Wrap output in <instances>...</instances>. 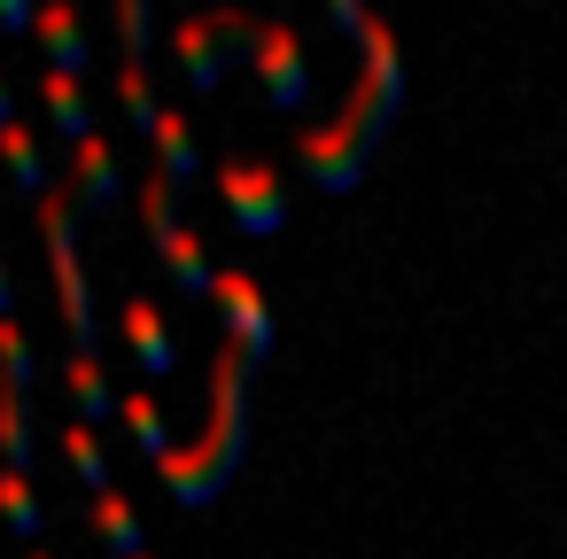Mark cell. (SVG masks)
<instances>
[{"mask_svg": "<svg viewBox=\"0 0 567 559\" xmlns=\"http://www.w3.org/2000/svg\"><path fill=\"white\" fill-rule=\"evenodd\" d=\"M32 24H40V9H24V0H0V32H9V40L32 32Z\"/></svg>", "mask_w": 567, "mask_h": 559, "instance_id": "cell-23", "label": "cell"}, {"mask_svg": "<svg viewBox=\"0 0 567 559\" xmlns=\"http://www.w3.org/2000/svg\"><path fill=\"white\" fill-rule=\"evenodd\" d=\"M172 55H179L187 94H218V86H226V24H218V17L172 24Z\"/></svg>", "mask_w": 567, "mask_h": 559, "instance_id": "cell-9", "label": "cell"}, {"mask_svg": "<svg viewBox=\"0 0 567 559\" xmlns=\"http://www.w3.org/2000/svg\"><path fill=\"white\" fill-rule=\"evenodd\" d=\"M63 389H71V404H79V420L86 427H102L125 396L110 389V373H102V358H63Z\"/></svg>", "mask_w": 567, "mask_h": 559, "instance_id": "cell-14", "label": "cell"}, {"mask_svg": "<svg viewBox=\"0 0 567 559\" xmlns=\"http://www.w3.org/2000/svg\"><path fill=\"white\" fill-rule=\"evenodd\" d=\"M0 389H17V396L40 389V365H32V342H24L17 319H0Z\"/></svg>", "mask_w": 567, "mask_h": 559, "instance_id": "cell-20", "label": "cell"}, {"mask_svg": "<svg viewBox=\"0 0 567 559\" xmlns=\"http://www.w3.org/2000/svg\"><path fill=\"white\" fill-rule=\"evenodd\" d=\"M334 32H350V40H358V79H350V94H342L334 125H319V133H303V141H296V164L311 172V187H319V195H350V187L365 179L373 148L389 141L396 110H404V55H396L389 24L342 0V9H334Z\"/></svg>", "mask_w": 567, "mask_h": 559, "instance_id": "cell-1", "label": "cell"}, {"mask_svg": "<svg viewBox=\"0 0 567 559\" xmlns=\"http://www.w3.org/2000/svg\"><path fill=\"white\" fill-rule=\"evenodd\" d=\"M0 319H17V280H9V249H0Z\"/></svg>", "mask_w": 567, "mask_h": 559, "instance_id": "cell-24", "label": "cell"}, {"mask_svg": "<svg viewBox=\"0 0 567 559\" xmlns=\"http://www.w3.org/2000/svg\"><path fill=\"white\" fill-rule=\"evenodd\" d=\"M32 458H40V451H32V396L0 389V466L32 482Z\"/></svg>", "mask_w": 567, "mask_h": 559, "instance_id": "cell-16", "label": "cell"}, {"mask_svg": "<svg viewBox=\"0 0 567 559\" xmlns=\"http://www.w3.org/2000/svg\"><path fill=\"white\" fill-rule=\"evenodd\" d=\"M32 40L48 48V71H63V79H86V71H94V48H86V24H79V9H71V0L40 9Z\"/></svg>", "mask_w": 567, "mask_h": 559, "instance_id": "cell-11", "label": "cell"}, {"mask_svg": "<svg viewBox=\"0 0 567 559\" xmlns=\"http://www.w3.org/2000/svg\"><path fill=\"white\" fill-rule=\"evenodd\" d=\"M156 172L172 179V187H195V172H203V156H195V133H187V117H179V102L156 117Z\"/></svg>", "mask_w": 567, "mask_h": 559, "instance_id": "cell-13", "label": "cell"}, {"mask_svg": "<svg viewBox=\"0 0 567 559\" xmlns=\"http://www.w3.org/2000/svg\"><path fill=\"white\" fill-rule=\"evenodd\" d=\"M141 218H148V241H156V257H164L172 288H179V296H195V303H210V296H218V265H210V257H203V241L179 226V187H172L164 172H148V179H141Z\"/></svg>", "mask_w": 567, "mask_h": 559, "instance_id": "cell-4", "label": "cell"}, {"mask_svg": "<svg viewBox=\"0 0 567 559\" xmlns=\"http://www.w3.org/2000/svg\"><path fill=\"white\" fill-rule=\"evenodd\" d=\"M94 528H102V544H110L117 559H141V551H148V536H141L125 489H102V497H94Z\"/></svg>", "mask_w": 567, "mask_h": 559, "instance_id": "cell-17", "label": "cell"}, {"mask_svg": "<svg viewBox=\"0 0 567 559\" xmlns=\"http://www.w3.org/2000/svg\"><path fill=\"white\" fill-rule=\"evenodd\" d=\"M125 342H133V365H141L148 381H172L179 342H172V319H164L156 296H125Z\"/></svg>", "mask_w": 567, "mask_h": 559, "instance_id": "cell-10", "label": "cell"}, {"mask_svg": "<svg viewBox=\"0 0 567 559\" xmlns=\"http://www.w3.org/2000/svg\"><path fill=\"white\" fill-rule=\"evenodd\" d=\"M17 125V94H9V71H0V133Z\"/></svg>", "mask_w": 567, "mask_h": 559, "instance_id": "cell-25", "label": "cell"}, {"mask_svg": "<svg viewBox=\"0 0 567 559\" xmlns=\"http://www.w3.org/2000/svg\"><path fill=\"white\" fill-rule=\"evenodd\" d=\"M117 420L133 427V443H141V458H148V466H156V458L172 451V427H164V412H156V396H125V404H117Z\"/></svg>", "mask_w": 567, "mask_h": 559, "instance_id": "cell-21", "label": "cell"}, {"mask_svg": "<svg viewBox=\"0 0 567 559\" xmlns=\"http://www.w3.org/2000/svg\"><path fill=\"white\" fill-rule=\"evenodd\" d=\"M71 203H79V218H110L117 203H125V164H117V148L94 133V141H79V156H71Z\"/></svg>", "mask_w": 567, "mask_h": 559, "instance_id": "cell-8", "label": "cell"}, {"mask_svg": "<svg viewBox=\"0 0 567 559\" xmlns=\"http://www.w3.org/2000/svg\"><path fill=\"white\" fill-rule=\"evenodd\" d=\"M218 203H226V226L241 241H272L288 226V187H280L272 164H241V156L218 164Z\"/></svg>", "mask_w": 567, "mask_h": 559, "instance_id": "cell-5", "label": "cell"}, {"mask_svg": "<svg viewBox=\"0 0 567 559\" xmlns=\"http://www.w3.org/2000/svg\"><path fill=\"white\" fill-rule=\"evenodd\" d=\"M218 319H226V342L249 358V365H265L272 358V311H265V288L249 280V272H218Z\"/></svg>", "mask_w": 567, "mask_h": 559, "instance_id": "cell-7", "label": "cell"}, {"mask_svg": "<svg viewBox=\"0 0 567 559\" xmlns=\"http://www.w3.org/2000/svg\"><path fill=\"white\" fill-rule=\"evenodd\" d=\"M24 559H48V551H24Z\"/></svg>", "mask_w": 567, "mask_h": 559, "instance_id": "cell-26", "label": "cell"}, {"mask_svg": "<svg viewBox=\"0 0 567 559\" xmlns=\"http://www.w3.org/2000/svg\"><path fill=\"white\" fill-rule=\"evenodd\" d=\"M249 381H257V365H249L234 342H218V358H210V420H203V435H195V443H172V451L156 458V482L172 489V505L203 513V505H218L226 482L241 474V458H249Z\"/></svg>", "mask_w": 567, "mask_h": 559, "instance_id": "cell-2", "label": "cell"}, {"mask_svg": "<svg viewBox=\"0 0 567 559\" xmlns=\"http://www.w3.org/2000/svg\"><path fill=\"white\" fill-rule=\"evenodd\" d=\"M141 559H156V551H141Z\"/></svg>", "mask_w": 567, "mask_h": 559, "instance_id": "cell-27", "label": "cell"}, {"mask_svg": "<svg viewBox=\"0 0 567 559\" xmlns=\"http://www.w3.org/2000/svg\"><path fill=\"white\" fill-rule=\"evenodd\" d=\"M117 102H125V125L156 133L164 102H156V79H148V63H117Z\"/></svg>", "mask_w": 567, "mask_h": 559, "instance_id": "cell-18", "label": "cell"}, {"mask_svg": "<svg viewBox=\"0 0 567 559\" xmlns=\"http://www.w3.org/2000/svg\"><path fill=\"white\" fill-rule=\"evenodd\" d=\"M40 241H48V272H55V303H63L71 358H102V319H94L86 265H79V203H71V187H63V179L40 195Z\"/></svg>", "mask_w": 567, "mask_h": 559, "instance_id": "cell-3", "label": "cell"}, {"mask_svg": "<svg viewBox=\"0 0 567 559\" xmlns=\"http://www.w3.org/2000/svg\"><path fill=\"white\" fill-rule=\"evenodd\" d=\"M63 451H71V466H79V482H86V497H102V489H117V482H110V458H102V435H94L86 420H71V427H63Z\"/></svg>", "mask_w": 567, "mask_h": 559, "instance_id": "cell-19", "label": "cell"}, {"mask_svg": "<svg viewBox=\"0 0 567 559\" xmlns=\"http://www.w3.org/2000/svg\"><path fill=\"white\" fill-rule=\"evenodd\" d=\"M40 102L55 117L63 141H94V102H86V79H63V71H40Z\"/></svg>", "mask_w": 567, "mask_h": 559, "instance_id": "cell-12", "label": "cell"}, {"mask_svg": "<svg viewBox=\"0 0 567 559\" xmlns=\"http://www.w3.org/2000/svg\"><path fill=\"white\" fill-rule=\"evenodd\" d=\"M0 520H9L24 544L40 536V497H32V482H24V474H9V466H0Z\"/></svg>", "mask_w": 567, "mask_h": 559, "instance_id": "cell-22", "label": "cell"}, {"mask_svg": "<svg viewBox=\"0 0 567 559\" xmlns=\"http://www.w3.org/2000/svg\"><path fill=\"white\" fill-rule=\"evenodd\" d=\"M249 71H257V86H265V110H311V63H303V32L296 24H280V17H265L257 24V40H249Z\"/></svg>", "mask_w": 567, "mask_h": 559, "instance_id": "cell-6", "label": "cell"}, {"mask_svg": "<svg viewBox=\"0 0 567 559\" xmlns=\"http://www.w3.org/2000/svg\"><path fill=\"white\" fill-rule=\"evenodd\" d=\"M0 164H9V179H17V195H32V203H40V195L55 187V179H48V156H40V133H32L24 117H17L9 133H0Z\"/></svg>", "mask_w": 567, "mask_h": 559, "instance_id": "cell-15", "label": "cell"}]
</instances>
